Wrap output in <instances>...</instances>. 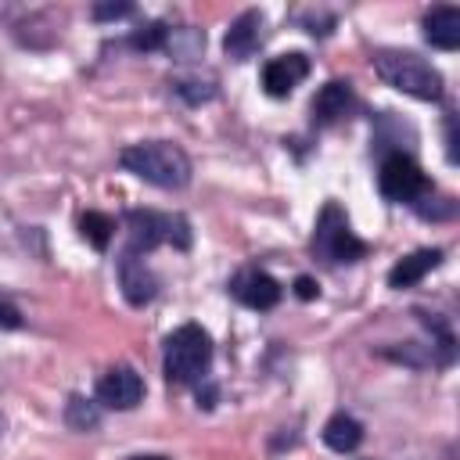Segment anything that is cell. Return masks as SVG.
Listing matches in <instances>:
<instances>
[{"label": "cell", "mask_w": 460, "mask_h": 460, "mask_svg": "<svg viewBox=\"0 0 460 460\" xmlns=\"http://www.w3.org/2000/svg\"><path fill=\"white\" fill-rule=\"evenodd\" d=\"M122 169H129L133 176H140L144 183H155L162 190H180L190 183V158L183 155V147L169 144V140H144V144H129L119 155Z\"/></svg>", "instance_id": "1"}, {"label": "cell", "mask_w": 460, "mask_h": 460, "mask_svg": "<svg viewBox=\"0 0 460 460\" xmlns=\"http://www.w3.org/2000/svg\"><path fill=\"white\" fill-rule=\"evenodd\" d=\"M377 79L406 97L417 101H438L442 97V75L435 65H428L424 58H417L413 50H377L370 58Z\"/></svg>", "instance_id": "2"}, {"label": "cell", "mask_w": 460, "mask_h": 460, "mask_svg": "<svg viewBox=\"0 0 460 460\" xmlns=\"http://www.w3.org/2000/svg\"><path fill=\"white\" fill-rule=\"evenodd\" d=\"M212 363V338L198 323H183L165 338V377L176 385L198 381Z\"/></svg>", "instance_id": "3"}, {"label": "cell", "mask_w": 460, "mask_h": 460, "mask_svg": "<svg viewBox=\"0 0 460 460\" xmlns=\"http://www.w3.org/2000/svg\"><path fill=\"white\" fill-rule=\"evenodd\" d=\"M126 223H129V252H151L158 244H176V248H187L190 244V226L183 216H172V212H126Z\"/></svg>", "instance_id": "4"}, {"label": "cell", "mask_w": 460, "mask_h": 460, "mask_svg": "<svg viewBox=\"0 0 460 460\" xmlns=\"http://www.w3.org/2000/svg\"><path fill=\"white\" fill-rule=\"evenodd\" d=\"M313 248L331 259V262H356L367 255V244L349 230L345 212L338 205H327L316 219V234H313Z\"/></svg>", "instance_id": "5"}, {"label": "cell", "mask_w": 460, "mask_h": 460, "mask_svg": "<svg viewBox=\"0 0 460 460\" xmlns=\"http://www.w3.org/2000/svg\"><path fill=\"white\" fill-rule=\"evenodd\" d=\"M377 187H381V194L388 198V201H413L417 194H424L428 190V180H424V172L417 169V162L413 158H406V155H388L385 162H381V172H377Z\"/></svg>", "instance_id": "6"}, {"label": "cell", "mask_w": 460, "mask_h": 460, "mask_svg": "<svg viewBox=\"0 0 460 460\" xmlns=\"http://www.w3.org/2000/svg\"><path fill=\"white\" fill-rule=\"evenodd\" d=\"M140 399H144V381L133 367H111L97 381V402H104L108 410H133Z\"/></svg>", "instance_id": "7"}, {"label": "cell", "mask_w": 460, "mask_h": 460, "mask_svg": "<svg viewBox=\"0 0 460 460\" xmlns=\"http://www.w3.org/2000/svg\"><path fill=\"white\" fill-rule=\"evenodd\" d=\"M305 75H309L305 54H280V58L266 61V68H262V90L270 97H288Z\"/></svg>", "instance_id": "8"}, {"label": "cell", "mask_w": 460, "mask_h": 460, "mask_svg": "<svg viewBox=\"0 0 460 460\" xmlns=\"http://www.w3.org/2000/svg\"><path fill=\"white\" fill-rule=\"evenodd\" d=\"M234 295L237 302H244L248 309H273L280 302V284L262 273V270H244L237 280H234Z\"/></svg>", "instance_id": "9"}, {"label": "cell", "mask_w": 460, "mask_h": 460, "mask_svg": "<svg viewBox=\"0 0 460 460\" xmlns=\"http://www.w3.org/2000/svg\"><path fill=\"white\" fill-rule=\"evenodd\" d=\"M259 36H262V14H259V11H241V14L230 22V29H226L223 47H226V54H230L234 61H244V58L255 54Z\"/></svg>", "instance_id": "10"}, {"label": "cell", "mask_w": 460, "mask_h": 460, "mask_svg": "<svg viewBox=\"0 0 460 460\" xmlns=\"http://www.w3.org/2000/svg\"><path fill=\"white\" fill-rule=\"evenodd\" d=\"M352 83H345V79H331L327 86H320V93L313 97V122H320V126H331V122H338V119H345L349 115V108H352Z\"/></svg>", "instance_id": "11"}, {"label": "cell", "mask_w": 460, "mask_h": 460, "mask_svg": "<svg viewBox=\"0 0 460 460\" xmlns=\"http://www.w3.org/2000/svg\"><path fill=\"white\" fill-rule=\"evenodd\" d=\"M119 280H122V291H126V298L133 305L151 302V295H155V273L144 266L140 252H126L119 259Z\"/></svg>", "instance_id": "12"}, {"label": "cell", "mask_w": 460, "mask_h": 460, "mask_svg": "<svg viewBox=\"0 0 460 460\" xmlns=\"http://www.w3.org/2000/svg\"><path fill=\"white\" fill-rule=\"evenodd\" d=\"M424 36L438 50H456L460 47V11L456 7H431L424 14Z\"/></svg>", "instance_id": "13"}, {"label": "cell", "mask_w": 460, "mask_h": 460, "mask_svg": "<svg viewBox=\"0 0 460 460\" xmlns=\"http://www.w3.org/2000/svg\"><path fill=\"white\" fill-rule=\"evenodd\" d=\"M438 262H442V252H438V248H420V252L399 259V262L388 270V288H413V284L424 280Z\"/></svg>", "instance_id": "14"}, {"label": "cell", "mask_w": 460, "mask_h": 460, "mask_svg": "<svg viewBox=\"0 0 460 460\" xmlns=\"http://www.w3.org/2000/svg\"><path fill=\"white\" fill-rule=\"evenodd\" d=\"M323 442H327L334 453H352V449L363 442V428H359L356 417L334 413V417L323 424Z\"/></svg>", "instance_id": "15"}, {"label": "cell", "mask_w": 460, "mask_h": 460, "mask_svg": "<svg viewBox=\"0 0 460 460\" xmlns=\"http://www.w3.org/2000/svg\"><path fill=\"white\" fill-rule=\"evenodd\" d=\"M79 230H83V237H86L97 252H104L108 241H111V234H115V223H111V216H104V212H83Z\"/></svg>", "instance_id": "16"}, {"label": "cell", "mask_w": 460, "mask_h": 460, "mask_svg": "<svg viewBox=\"0 0 460 460\" xmlns=\"http://www.w3.org/2000/svg\"><path fill=\"white\" fill-rule=\"evenodd\" d=\"M65 420H68L75 431H93V428L101 424V413H97V406H93L90 399L72 395L68 406H65Z\"/></svg>", "instance_id": "17"}, {"label": "cell", "mask_w": 460, "mask_h": 460, "mask_svg": "<svg viewBox=\"0 0 460 460\" xmlns=\"http://www.w3.org/2000/svg\"><path fill=\"white\" fill-rule=\"evenodd\" d=\"M165 47H169L176 58H198L201 47H205V32H198V29H169Z\"/></svg>", "instance_id": "18"}, {"label": "cell", "mask_w": 460, "mask_h": 460, "mask_svg": "<svg viewBox=\"0 0 460 460\" xmlns=\"http://www.w3.org/2000/svg\"><path fill=\"white\" fill-rule=\"evenodd\" d=\"M172 90H176L183 101H190V104H205V101H212V97H216V79H212V75H208V79L183 75V79H176V83H172Z\"/></svg>", "instance_id": "19"}, {"label": "cell", "mask_w": 460, "mask_h": 460, "mask_svg": "<svg viewBox=\"0 0 460 460\" xmlns=\"http://www.w3.org/2000/svg\"><path fill=\"white\" fill-rule=\"evenodd\" d=\"M165 36H169V29L162 22H147L144 29H137L129 36V47L133 50H158V47H165Z\"/></svg>", "instance_id": "20"}, {"label": "cell", "mask_w": 460, "mask_h": 460, "mask_svg": "<svg viewBox=\"0 0 460 460\" xmlns=\"http://www.w3.org/2000/svg\"><path fill=\"white\" fill-rule=\"evenodd\" d=\"M129 11H133V4H126V0H122V4H93V18H97V22H111V18H126Z\"/></svg>", "instance_id": "21"}, {"label": "cell", "mask_w": 460, "mask_h": 460, "mask_svg": "<svg viewBox=\"0 0 460 460\" xmlns=\"http://www.w3.org/2000/svg\"><path fill=\"white\" fill-rule=\"evenodd\" d=\"M295 295H298L302 302H313V298L320 295V284H316L313 277H298V280H295Z\"/></svg>", "instance_id": "22"}, {"label": "cell", "mask_w": 460, "mask_h": 460, "mask_svg": "<svg viewBox=\"0 0 460 460\" xmlns=\"http://www.w3.org/2000/svg\"><path fill=\"white\" fill-rule=\"evenodd\" d=\"M0 327H22V320L11 305H0Z\"/></svg>", "instance_id": "23"}, {"label": "cell", "mask_w": 460, "mask_h": 460, "mask_svg": "<svg viewBox=\"0 0 460 460\" xmlns=\"http://www.w3.org/2000/svg\"><path fill=\"white\" fill-rule=\"evenodd\" d=\"M446 140H449V158L456 162V122L449 119V126H446Z\"/></svg>", "instance_id": "24"}, {"label": "cell", "mask_w": 460, "mask_h": 460, "mask_svg": "<svg viewBox=\"0 0 460 460\" xmlns=\"http://www.w3.org/2000/svg\"><path fill=\"white\" fill-rule=\"evenodd\" d=\"M133 460H165V456H133Z\"/></svg>", "instance_id": "25"}]
</instances>
